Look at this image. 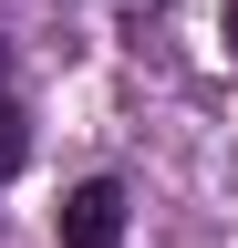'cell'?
I'll list each match as a JSON object with an SVG mask.
<instances>
[{
    "label": "cell",
    "instance_id": "obj_1",
    "mask_svg": "<svg viewBox=\"0 0 238 248\" xmlns=\"http://www.w3.org/2000/svg\"><path fill=\"white\" fill-rule=\"evenodd\" d=\"M63 248H125V186L114 176H83L63 197Z\"/></svg>",
    "mask_w": 238,
    "mask_h": 248
},
{
    "label": "cell",
    "instance_id": "obj_2",
    "mask_svg": "<svg viewBox=\"0 0 238 248\" xmlns=\"http://www.w3.org/2000/svg\"><path fill=\"white\" fill-rule=\"evenodd\" d=\"M21 166H32V114L0 93V176H21Z\"/></svg>",
    "mask_w": 238,
    "mask_h": 248
},
{
    "label": "cell",
    "instance_id": "obj_3",
    "mask_svg": "<svg viewBox=\"0 0 238 248\" xmlns=\"http://www.w3.org/2000/svg\"><path fill=\"white\" fill-rule=\"evenodd\" d=\"M228 62H238V0H228Z\"/></svg>",
    "mask_w": 238,
    "mask_h": 248
},
{
    "label": "cell",
    "instance_id": "obj_4",
    "mask_svg": "<svg viewBox=\"0 0 238 248\" xmlns=\"http://www.w3.org/2000/svg\"><path fill=\"white\" fill-rule=\"evenodd\" d=\"M0 73H11V42H0Z\"/></svg>",
    "mask_w": 238,
    "mask_h": 248
}]
</instances>
